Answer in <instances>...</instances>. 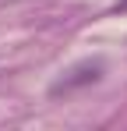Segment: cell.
<instances>
[{
  "label": "cell",
  "instance_id": "2",
  "mask_svg": "<svg viewBox=\"0 0 127 131\" xmlns=\"http://www.w3.org/2000/svg\"><path fill=\"white\" fill-rule=\"evenodd\" d=\"M117 11H127V0H120V4H117Z\"/></svg>",
  "mask_w": 127,
  "mask_h": 131
},
{
  "label": "cell",
  "instance_id": "1",
  "mask_svg": "<svg viewBox=\"0 0 127 131\" xmlns=\"http://www.w3.org/2000/svg\"><path fill=\"white\" fill-rule=\"evenodd\" d=\"M99 71H103V64H81V67H74L67 78H60V82L53 85V96L71 92V89H78V85H88V82H95V78H99Z\"/></svg>",
  "mask_w": 127,
  "mask_h": 131
}]
</instances>
